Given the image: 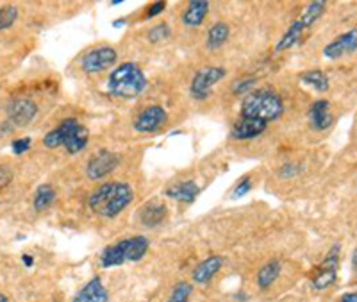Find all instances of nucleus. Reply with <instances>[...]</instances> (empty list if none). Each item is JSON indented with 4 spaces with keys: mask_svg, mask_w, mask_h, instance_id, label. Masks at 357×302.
Returning <instances> with one entry per match:
<instances>
[{
    "mask_svg": "<svg viewBox=\"0 0 357 302\" xmlns=\"http://www.w3.org/2000/svg\"><path fill=\"white\" fill-rule=\"evenodd\" d=\"M282 113H284V103L275 91H254L248 93L241 103V119H256L268 123L280 119Z\"/></svg>",
    "mask_w": 357,
    "mask_h": 302,
    "instance_id": "obj_3",
    "label": "nucleus"
},
{
    "mask_svg": "<svg viewBox=\"0 0 357 302\" xmlns=\"http://www.w3.org/2000/svg\"><path fill=\"white\" fill-rule=\"evenodd\" d=\"M200 188L195 181H183V183H175L174 186L167 190V197L170 199L178 200V202H186V204H191L193 200L199 197Z\"/></svg>",
    "mask_w": 357,
    "mask_h": 302,
    "instance_id": "obj_17",
    "label": "nucleus"
},
{
    "mask_svg": "<svg viewBox=\"0 0 357 302\" xmlns=\"http://www.w3.org/2000/svg\"><path fill=\"white\" fill-rule=\"evenodd\" d=\"M120 165V158L118 154L109 151H100L88 161V167H86V174H88L89 179L98 181L102 177L109 176L111 172Z\"/></svg>",
    "mask_w": 357,
    "mask_h": 302,
    "instance_id": "obj_9",
    "label": "nucleus"
},
{
    "mask_svg": "<svg viewBox=\"0 0 357 302\" xmlns=\"http://www.w3.org/2000/svg\"><path fill=\"white\" fill-rule=\"evenodd\" d=\"M146 88V77L136 63H123L114 68L107 79V91L114 98L130 100Z\"/></svg>",
    "mask_w": 357,
    "mask_h": 302,
    "instance_id": "obj_2",
    "label": "nucleus"
},
{
    "mask_svg": "<svg viewBox=\"0 0 357 302\" xmlns=\"http://www.w3.org/2000/svg\"><path fill=\"white\" fill-rule=\"evenodd\" d=\"M279 275H280V263L275 262V259H273V262H268L266 265L261 266V270L257 272V285H259V288L266 290V288H270V286L277 281Z\"/></svg>",
    "mask_w": 357,
    "mask_h": 302,
    "instance_id": "obj_22",
    "label": "nucleus"
},
{
    "mask_svg": "<svg viewBox=\"0 0 357 302\" xmlns=\"http://www.w3.org/2000/svg\"><path fill=\"white\" fill-rule=\"evenodd\" d=\"M165 8H167V2H154V4L149 6V9H146L145 18L158 17V15H161V13L165 11Z\"/></svg>",
    "mask_w": 357,
    "mask_h": 302,
    "instance_id": "obj_33",
    "label": "nucleus"
},
{
    "mask_svg": "<svg viewBox=\"0 0 357 302\" xmlns=\"http://www.w3.org/2000/svg\"><path fill=\"white\" fill-rule=\"evenodd\" d=\"M250 188H252L250 177H243V179H241L240 183L236 184V188L232 190V197H234V199H238V197L247 195V193L250 192Z\"/></svg>",
    "mask_w": 357,
    "mask_h": 302,
    "instance_id": "obj_30",
    "label": "nucleus"
},
{
    "mask_svg": "<svg viewBox=\"0 0 357 302\" xmlns=\"http://www.w3.org/2000/svg\"><path fill=\"white\" fill-rule=\"evenodd\" d=\"M168 36H170V27H168V24H158L149 31V41H152V43L167 40Z\"/></svg>",
    "mask_w": 357,
    "mask_h": 302,
    "instance_id": "obj_29",
    "label": "nucleus"
},
{
    "mask_svg": "<svg viewBox=\"0 0 357 302\" xmlns=\"http://www.w3.org/2000/svg\"><path fill=\"white\" fill-rule=\"evenodd\" d=\"M18 18V8L15 6H2L0 8V31L13 27V24Z\"/></svg>",
    "mask_w": 357,
    "mask_h": 302,
    "instance_id": "obj_28",
    "label": "nucleus"
},
{
    "mask_svg": "<svg viewBox=\"0 0 357 302\" xmlns=\"http://www.w3.org/2000/svg\"><path fill=\"white\" fill-rule=\"evenodd\" d=\"M357 50V29H350L347 33L340 34L329 45H325L324 56L327 59H340V57L350 56Z\"/></svg>",
    "mask_w": 357,
    "mask_h": 302,
    "instance_id": "obj_10",
    "label": "nucleus"
},
{
    "mask_svg": "<svg viewBox=\"0 0 357 302\" xmlns=\"http://www.w3.org/2000/svg\"><path fill=\"white\" fill-rule=\"evenodd\" d=\"M11 149H13V152H15V154H17V156L25 154V152H27L29 149H31V138L15 139V142H13V145H11Z\"/></svg>",
    "mask_w": 357,
    "mask_h": 302,
    "instance_id": "obj_32",
    "label": "nucleus"
},
{
    "mask_svg": "<svg viewBox=\"0 0 357 302\" xmlns=\"http://www.w3.org/2000/svg\"><path fill=\"white\" fill-rule=\"evenodd\" d=\"M165 217H167V206L159 204V202L146 204L142 209V213H139V220L146 227H155V225H159L165 220Z\"/></svg>",
    "mask_w": 357,
    "mask_h": 302,
    "instance_id": "obj_19",
    "label": "nucleus"
},
{
    "mask_svg": "<svg viewBox=\"0 0 357 302\" xmlns=\"http://www.w3.org/2000/svg\"><path fill=\"white\" fill-rule=\"evenodd\" d=\"M81 126L75 119H66L63 120L56 129H52L50 133H47L43 138V145L47 149H57V147H65L66 139L75 133V129Z\"/></svg>",
    "mask_w": 357,
    "mask_h": 302,
    "instance_id": "obj_13",
    "label": "nucleus"
},
{
    "mask_svg": "<svg viewBox=\"0 0 357 302\" xmlns=\"http://www.w3.org/2000/svg\"><path fill=\"white\" fill-rule=\"evenodd\" d=\"M168 120L167 110L161 106H149L138 113V116L134 119L132 126L134 131L149 135V133L159 131Z\"/></svg>",
    "mask_w": 357,
    "mask_h": 302,
    "instance_id": "obj_8",
    "label": "nucleus"
},
{
    "mask_svg": "<svg viewBox=\"0 0 357 302\" xmlns=\"http://www.w3.org/2000/svg\"><path fill=\"white\" fill-rule=\"evenodd\" d=\"M337 266H340V246L333 247L324 259V263L317 269L311 279L312 290L321 292L331 288L337 279Z\"/></svg>",
    "mask_w": 357,
    "mask_h": 302,
    "instance_id": "obj_6",
    "label": "nucleus"
},
{
    "mask_svg": "<svg viewBox=\"0 0 357 302\" xmlns=\"http://www.w3.org/2000/svg\"><path fill=\"white\" fill-rule=\"evenodd\" d=\"M38 113V106L29 98H17L8 106V119L11 126L24 127L34 120Z\"/></svg>",
    "mask_w": 357,
    "mask_h": 302,
    "instance_id": "obj_11",
    "label": "nucleus"
},
{
    "mask_svg": "<svg viewBox=\"0 0 357 302\" xmlns=\"http://www.w3.org/2000/svg\"><path fill=\"white\" fill-rule=\"evenodd\" d=\"M222 256H209L207 259H204L202 263H199L197 269L193 270V281H195L197 285H207V282H211L213 278L222 270Z\"/></svg>",
    "mask_w": 357,
    "mask_h": 302,
    "instance_id": "obj_15",
    "label": "nucleus"
},
{
    "mask_svg": "<svg viewBox=\"0 0 357 302\" xmlns=\"http://www.w3.org/2000/svg\"><path fill=\"white\" fill-rule=\"evenodd\" d=\"M54 200H56V192L50 184H40L34 192V200L33 206L36 211H45L47 208L54 204Z\"/></svg>",
    "mask_w": 357,
    "mask_h": 302,
    "instance_id": "obj_23",
    "label": "nucleus"
},
{
    "mask_svg": "<svg viewBox=\"0 0 357 302\" xmlns=\"http://www.w3.org/2000/svg\"><path fill=\"white\" fill-rule=\"evenodd\" d=\"M149 247H151V243L145 236H132L120 240L104 249L100 256V265L104 269H111V266H120L127 262H139L146 254Z\"/></svg>",
    "mask_w": 357,
    "mask_h": 302,
    "instance_id": "obj_4",
    "label": "nucleus"
},
{
    "mask_svg": "<svg viewBox=\"0 0 357 302\" xmlns=\"http://www.w3.org/2000/svg\"><path fill=\"white\" fill-rule=\"evenodd\" d=\"M132 190L126 183H106L98 186L88 199V204L91 211L102 215L106 218H113L123 211L127 206L132 202Z\"/></svg>",
    "mask_w": 357,
    "mask_h": 302,
    "instance_id": "obj_1",
    "label": "nucleus"
},
{
    "mask_svg": "<svg viewBox=\"0 0 357 302\" xmlns=\"http://www.w3.org/2000/svg\"><path fill=\"white\" fill-rule=\"evenodd\" d=\"M352 266L356 269V272H357V247H356V250L352 252Z\"/></svg>",
    "mask_w": 357,
    "mask_h": 302,
    "instance_id": "obj_37",
    "label": "nucleus"
},
{
    "mask_svg": "<svg viewBox=\"0 0 357 302\" xmlns=\"http://www.w3.org/2000/svg\"><path fill=\"white\" fill-rule=\"evenodd\" d=\"M22 259H24L25 266H33V257L31 256H27V254H25V256H22Z\"/></svg>",
    "mask_w": 357,
    "mask_h": 302,
    "instance_id": "obj_36",
    "label": "nucleus"
},
{
    "mask_svg": "<svg viewBox=\"0 0 357 302\" xmlns=\"http://www.w3.org/2000/svg\"><path fill=\"white\" fill-rule=\"evenodd\" d=\"M298 172H301L298 165L289 163V165H284V167L280 168V176H282V177H293V176H296Z\"/></svg>",
    "mask_w": 357,
    "mask_h": 302,
    "instance_id": "obj_35",
    "label": "nucleus"
},
{
    "mask_svg": "<svg viewBox=\"0 0 357 302\" xmlns=\"http://www.w3.org/2000/svg\"><path fill=\"white\" fill-rule=\"evenodd\" d=\"M301 81L304 82V84L314 88L317 91H320V93H325L331 86L329 77H327L321 70H307V72L301 74Z\"/></svg>",
    "mask_w": 357,
    "mask_h": 302,
    "instance_id": "obj_25",
    "label": "nucleus"
},
{
    "mask_svg": "<svg viewBox=\"0 0 357 302\" xmlns=\"http://www.w3.org/2000/svg\"><path fill=\"white\" fill-rule=\"evenodd\" d=\"M191 294H193V285L188 281H178L167 302H190Z\"/></svg>",
    "mask_w": 357,
    "mask_h": 302,
    "instance_id": "obj_27",
    "label": "nucleus"
},
{
    "mask_svg": "<svg viewBox=\"0 0 357 302\" xmlns=\"http://www.w3.org/2000/svg\"><path fill=\"white\" fill-rule=\"evenodd\" d=\"M109 294H107L106 286L102 282L100 278H93L88 285L75 295L73 302H107Z\"/></svg>",
    "mask_w": 357,
    "mask_h": 302,
    "instance_id": "obj_16",
    "label": "nucleus"
},
{
    "mask_svg": "<svg viewBox=\"0 0 357 302\" xmlns=\"http://www.w3.org/2000/svg\"><path fill=\"white\" fill-rule=\"evenodd\" d=\"M307 119L314 131H325V129H329L334 123V116L333 111H331L329 100L321 98V100L312 103L307 111Z\"/></svg>",
    "mask_w": 357,
    "mask_h": 302,
    "instance_id": "obj_12",
    "label": "nucleus"
},
{
    "mask_svg": "<svg viewBox=\"0 0 357 302\" xmlns=\"http://www.w3.org/2000/svg\"><path fill=\"white\" fill-rule=\"evenodd\" d=\"M13 179V174H11V168L9 167H0V188L2 186H8Z\"/></svg>",
    "mask_w": 357,
    "mask_h": 302,
    "instance_id": "obj_34",
    "label": "nucleus"
},
{
    "mask_svg": "<svg viewBox=\"0 0 357 302\" xmlns=\"http://www.w3.org/2000/svg\"><path fill=\"white\" fill-rule=\"evenodd\" d=\"M207 13H209V2H204V0H193L190 2L183 15V24L186 27H199L202 25V22L206 20Z\"/></svg>",
    "mask_w": 357,
    "mask_h": 302,
    "instance_id": "obj_18",
    "label": "nucleus"
},
{
    "mask_svg": "<svg viewBox=\"0 0 357 302\" xmlns=\"http://www.w3.org/2000/svg\"><path fill=\"white\" fill-rule=\"evenodd\" d=\"M225 75H227V70L223 66H206V68L199 70L190 86L191 97L197 98V100H206L211 95V90L216 86V82L225 79Z\"/></svg>",
    "mask_w": 357,
    "mask_h": 302,
    "instance_id": "obj_5",
    "label": "nucleus"
},
{
    "mask_svg": "<svg viewBox=\"0 0 357 302\" xmlns=\"http://www.w3.org/2000/svg\"><path fill=\"white\" fill-rule=\"evenodd\" d=\"M229 34H231V29H229V25L225 24V22H218V24L213 25V27L209 29V33H207V49H220V47L229 40Z\"/></svg>",
    "mask_w": 357,
    "mask_h": 302,
    "instance_id": "obj_20",
    "label": "nucleus"
},
{
    "mask_svg": "<svg viewBox=\"0 0 357 302\" xmlns=\"http://www.w3.org/2000/svg\"><path fill=\"white\" fill-rule=\"evenodd\" d=\"M116 59L118 52L113 47H97V49L89 50L88 54L82 56L81 68L84 70L86 74H98V72L111 68L116 63Z\"/></svg>",
    "mask_w": 357,
    "mask_h": 302,
    "instance_id": "obj_7",
    "label": "nucleus"
},
{
    "mask_svg": "<svg viewBox=\"0 0 357 302\" xmlns=\"http://www.w3.org/2000/svg\"><path fill=\"white\" fill-rule=\"evenodd\" d=\"M88 139H89L88 129H86V127L81 123V126L75 129V133H73V135L66 139V143H65L66 152H68V154H79V152L84 151L86 149V145H88Z\"/></svg>",
    "mask_w": 357,
    "mask_h": 302,
    "instance_id": "obj_24",
    "label": "nucleus"
},
{
    "mask_svg": "<svg viewBox=\"0 0 357 302\" xmlns=\"http://www.w3.org/2000/svg\"><path fill=\"white\" fill-rule=\"evenodd\" d=\"M266 131V122L263 120H256V119H241L240 122H236L232 126V133L231 136L234 139H252V138H257L259 135Z\"/></svg>",
    "mask_w": 357,
    "mask_h": 302,
    "instance_id": "obj_14",
    "label": "nucleus"
},
{
    "mask_svg": "<svg viewBox=\"0 0 357 302\" xmlns=\"http://www.w3.org/2000/svg\"><path fill=\"white\" fill-rule=\"evenodd\" d=\"M304 31H305V27H304V25H302V22L301 20H295L291 25H289L288 31H286V33L282 34V38H280V40H279V43H277L275 49L279 50V52H280V50L291 49L293 45H296V43H298V40H301V38H302Z\"/></svg>",
    "mask_w": 357,
    "mask_h": 302,
    "instance_id": "obj_21",
    "label": "nucleus"
},
{
    "mask_svg": "<svg viewBox=\"0 0 357 302\" xmlns=\"http://www.w3.org/2000/svg\"><path fill=\"white\" fill-rule=\"evenodd\" d=\"M325 6H327V2H324V0H314V2H311V4L304 9V13H302L298 20L302 22V25H304L305 29H309L321 17V15H324Z\"/></svg>",
    "mask_w": 357,
    "mask_h": 302,
    "instance_id": "obj_26",
    "label": "nucleus"
},
{
    "mask_svg": "<svg viewBox=\"0 0 357 302\" xmlns=\"http://www.w3.org/2000/svg\"><path fill=\"white\" fill-rule=\"evenodd\" d=\"M256 82H257L256 77L243 79V81L236 82V84L232 86V91H234V93H247L248 95V90H250V88H254V86H256Z\"/></svg>",
    "mask_w": 357,
    "mask_h": 302,
    "instance_id": "obj_31",
    "label": "nucleus"
},
{
    "mask_svg": "<svg viewBox=\"0 0 357 302\" xmlns=\"http://www.w3.org/2000/svg\"><path fill=\"white\" fill-rule=\"evenodd\" d=\"M0 302H8V297L4 294H0Z\"/></svg>",
    "mask_w": 357,
    "mask_h": 302,
    "instance_id": "obj_38",
    "label": "nucleus"
},
{
    "mask_svg": "<svg viewBox=\"0 0 357 302\" xmlns=\"http://www.w3.org/2000/svg\"><path fill=\"white\" fill-rule=\"evenodd\" d=\"M340 302H345V301H343V299H341V301Z\"/></svg>",
    "mask_w": 357,
    "mask_h": 302,
    "instance_id": "obj_39",
    "label": "nucleus"
}]
</instances>
